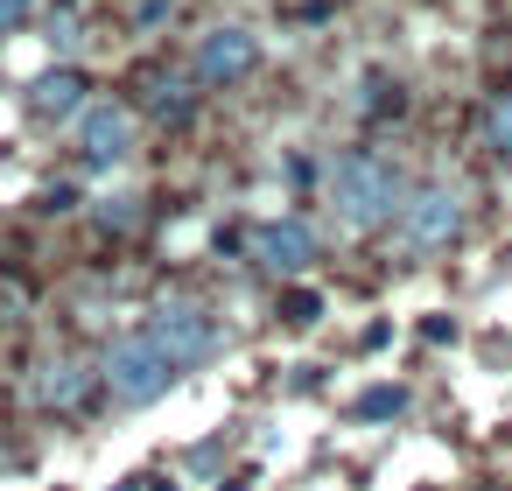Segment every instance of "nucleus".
Instances as JSON below:
<instances>
[{"mask_svg":"<svg viewBox=\"0 0 512 491\" xmlns=\"http://www.w3.org/2000/svg\"><path fill=\"white\" fill-rule=\"evenodd\" d=\"M323 190H330V218H337L344 232H379V225H393L400 204H407V183H400V169H393L386 155H344Z\"/></svg>","mask_w":512,"mask_h":491,"instance_id":"obj_1","label":"nucleus"},{"mask_svg":"<svg viewBox=\"0 0 512 491\" xmlns=\"http://www.w3.org/2000/svg\"><path fill=\"white\" fill-rule=\"evenodd\" d=\"M176 379H183V365H176L148 330L113 337V344H106V358H99V386H106L120 407H155Z\"/></svg>","mask_w":512,"mask_h":491,"instance_id":"obj_2","label":"nucleus"},{"mask_svg":"<svg viewBox=\"0 0 512 491\" xmlns=\"http://www.w3.org/2000/svg\"><path fill=\"white\" fill-rule=\"evenodd\" d=\"M141 330H148L183 372H197V365H211V358L225 351V323H218L204 302H183V295H176V302H155Z\"/></svg>","mask_w":512,"mask_h":491,"instance_id":"obj_3","label":"nucleus"},{"mask_svg":"<svg viewBox=\"0 0 512 491\" xmlns=\"http://www.w3.org/2000/svg\"><path fill=\"white\" fill-rule=\"evenodd\" d=\"M393 225H400V239L414 253H435V246H449L463 232V190L456 183H421V190H407Z\"/></svg>","mask_w":512,"mask_h":491,"instance_id":"obj_4","label":"nucleus"},{"mask_svg":"<svg viewBox=\"0 0 512 491\" xmlns=\"http://www.w3.org/2000/svg\"><path fill=\"white\" fill-rule=\"evenodd\" d=\"M71 127H78V155H85L92 169H120V162L134 155V113L113 106V99H85V113H78Z\"/></svg>","mask_w":512,"mask_h":491,"instance_id":"obj_5","label":"nucleus"},{"mask_svg":"<svg viewBox=\"0 0 512 491\" xmlns=\"http://www.w3.org/2000/svg\"><path fill=\"white\" fill-rule=\"evenodd\" d=\"M260 71V36L253 29H211L197 43V85H239Z\"/></svg>","mask_w":512,"mask_h":491,"instance_id":"obj_6","label":"nucleus"},{"mask_svg":"<svg viewBox=\"0 0 512 491\" xmlns=\"http://www.w3.org/2000/svg\"><path fill=\"white\" fill-rule=\"evenodd\" d=\"M253 260H260L267 274H302V267L316 260V232H309L302 218H267V225L253 232Z\"/></svg>","mask_w":512,"mask_h":491,"instance_id":"obj_7","label":"nucleus"},{"mask_svg":"<svg viewBox=\"0 0 512 491\" xmlns=\"http://www.w3.org/2000/svg\"><path fill=\"white\" fill-rule=\"evenodd\" d=\"M92 386H99V372H92L85 358H50V365L36 372V407L71 414V407H85V400H92Z\"/></svg>","mask_w":512,"mask_h":491,"instance_id":"obj_8","label":"nucleus"},{"mask_svg":"<svg viewBox=\"0 0 512 491\" xmlns=\"http://www.w3.org/2000/svg\"><path fill=\"white\" fill-rule=\"evenodd\" d=\"M29 113H36V120H78V113H85V78H78L71 64L43 71V78L29 85Z\"/></svg>","mask_w":512,"mask_h":491,"instance_id":"obj_9","label":"nucleus"},{"mask_svg":"<svg viewBox=\"0 0 512 491\" xmlns=\"http://www.w3.org/2000/svg\"><path fill=\"white\" fill-rule=\"evenodd\" d=\"M148 106H155V120H190L197 113V99H190V78H176V71H162V78H148Z\"/></svg>","mask_w":512,"mask_h":491,"instance_id":"obj_10","label":"nucleus"},{"mask_svg":"<svg viewBox=\"0 0 512 491\" xmlns=\"http://www.w3.org/2000/svg\"><path fill=\"white\" fill-rule=\"evenodd\" d=\"M407 407H414L407 386H365V393L351 400V421H400Z\"/></svg>","mask_w":512,"mask_h":491,"instance_id":"obj_11","label":"nucleus"},{"mask_svg":"<svg viewBox=\"0 0 512 491\" xmlns=\"http://www.w3.org/2000/svg\"><path fill=\"white\" fill-rule=\"evenodd\" d=\"M484 141H491L498 162H512V92H498V99L484 106Z\"/></svg>","mask_w":512,"mask_h":491,"instance_id":"obj_12","label":"nucleus"},{"mask_svg":"<svg viewBox=\"0 0 512 491\" xmlns=\"http://www.w3.org/2000/svg\"><path fill=\"white\" fill-rule=\"evenodd\" d=\"M281 316H288L295 330H309V323H323V295H316V288H288V295H281Z\"/></svg>","mask_w":512,"mask_h":491,"instance_id":"obj_13","label":"nucleus"},{"mask_svg":"<svg viewBox=\"0 0 512 491\" xmlns=\"http://www.w3.org/2000/svg\"><path fill=\"white\" fill-rule=\"evenodd\" d=\"M78 50V15H50V57H71Z\"/></svg>","mask_w":512,"mask_h":491,"instance_id":"obj_14","label":"nucleus"},{"mask_svg":"<svg viewBox=\"0 0 512 491\" xmlns=\"http://www.w3.org/2000/svg\"><path fill=\"white\" fill-rule=\"evenodd\" d=\"M176 15V0H141L134 8V29H155V22H169Z\"/></svg>","mask_w":512,"mask_h":491,"instance_id":"obj_15","label":"nucleus"},{"mask_svg":"<svg viewBox=\"0 0 512 491\" xmlns=\"http://www.w3.org/2000/svg\"><path fill=\"white\" fill-rule=\"evenodd\" d=\"M36 15V0H0V36H8V29H22Z\"/></svg>","mask_w":512,"mask_h":491,"instance_id":"obj_16","label":"nucleus"},{"mask_svg":"<svg viewBox=\"0 0 512 491\" xmlns=\"http://www.w3.org/2000/svg\"><path fill=\"white\" fill-rule=\"evenodd\" d=\"M99 218H106V225H120V232H127V225H134V197H106V204H99Z\"/></svg>","mask_w":512,"mask_h":491,"instance_id":"obj_17","label":"nucleus"},{"mask_svg":"<svg viewBox=\"0 0 512 491\" xmlns=\"http://www.w3.org/2000/svg\"><path fill=\"white\" fill-rule=\"evenodd\" d=\"M218 491H253V477H232V484H218Z\"/></svg>","mask_w":512,"mask_h":491,"instance_id":"obj_18","label":"nucleus"},{"mask_svg":"<svg viewBox=\"0 0 512 491\" xmlns=\"http://www.w3.org/2000/svg\"><path fill=\"white\" fill-rule=\"evenodd\" d=\"M113 491H148V477H127V484H113Z\"/></svg>","mask_w":512,"mask_h":491,"instance_id":"obj_19","label":"nucleus"}]
</instances>
